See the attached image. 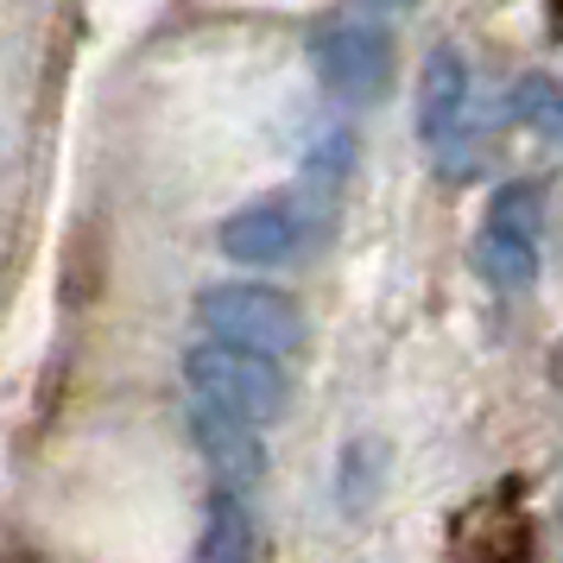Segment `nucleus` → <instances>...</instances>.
I'll return each instance as SVG.
<instances>
[{
	"label": "nucleus",
	"mask_w": 563,
	"mask_h": 563,
	"mask_svg": "<svg viewBox=\"0 0 563 563\" xmlns=\"http://www.w3.org/2000/svg\"><path fill=\"white\" fill-rule=\"evenodd\" d=\"M184 380L190 393L216 411H234L247 424H279L285 406H291V380H285L279 361L254 355V349H234V342H190L184 349Z\"/></svg>",
	"instance_id": "f257e3e1"
},
{
	"label": "nucleus",
	"mask_w": 563,
	"mask_h": 563,
	"mask_svg": "<svg viewBox=\"0 0 563 563\" xmlns=\"http://www.w3.org/2000/svg\"><path fill=\"white\" fill-rule=\"evenodd\" d=\"M197 323L216 342L254 349V355L279 361V367L310 342L305 310L291 305L285 291H273V285H209L203 298H197Z\"/></svg>",
	"instance_id": "f03ea898"
},
{
	"label": "nucleus",
	"mask_w": 563,
	"mask_h": 563,
	"mask_svg": "<svg viewBox=\"0 0 563 563\" xmlns=\"http://www.w3.org/2000/svg\"><path fill=\"white\" fill-rule=\"evenodd\" d=\"M418 133L431 146L443 178L475 172V77L456 45H431L424 77H418Z\"/></svg>",
	"instance_id": "7ed1b4c3"
},
{
	"label": "nucleus",
	"mask_w": 563,
	"mask_h": 563,
	"mask_svg": "<svg viewBox=\"0 0 563 563\" xmlns=\"http://www.w3.org/2000/svg\"><path fill=\"white\" fill-rule=\"evenodd\" d=\"M538 247H544V190L538 184H500L475 234V266L494 291H532Z\"/></svg>",
	"instance_id": "20e7f679"
},
{
	"label": "nucleus",
	"mask_w": 563,
	"mask_h": 563,
	"mask_svg": "<svg viewBox=\"0 0 563 563\" xmlns=\"http://www.w3.org/2000/svg\"><path fill=\"white\" fill-rule=\"evenodd\" d=\"M310 64H317V82L349 108L386 102V96H393V70H399L393 38H386L374 20H330V26H317Z\"/></svg>",
	"instance_id": "39448f33"
},
{
	"label": "nucleus",
	"mask_w": 563,
	"mask_h": 563,
	"mask_svg": "<svg viewBox=\"0 0 563 563\" xmlns=\"http://www.w3.org/2000/svg\"><path fill=\"white\" fill-rule=\"evenodd\" d=\"M310 222L285 197H260V203H241L216 229V247L234 260V266H285V260L305 254Z\"/></svg>",
	"instance_id": "423d86ee"
},
{
	"label": "nucleus",
	"mask_w": 563,
	"mask_h": 563,
	"mask_svg": "<svg viewBox=\"0 0 563 563\" xmlns=\"http://www.w3.org/2000/svg\"><path fill=\"white\" fill-rule=\"evenodd\" d=\"M190 437L203 450L209 475L222 482V494H254L260 475H266V443H260V424L234 418V411H216L203 399H190Z\"/></svg>",
	"instance_id": "0eeeda50"
},
{
	"label": "nucleus",
	"mask_w": 563,
	"mask_h": 563,
	"mask_svg": "<svg viewBox=\"0 0 563 563\" xmlns=\"http://www.w3.org/2000/svg\"><path fill=\"white\" fill-rule=\"evenodd\" d=\"M197 563H260V532H254V519H247V507H241V494H222L216 487Z\"/></svg>",
	"instance_id": "6e6552de"
},
{
	"label": "nucleus",
	"mask_w": 563,
	"mask_h": 563,
	"mask_svg": "<svg viewBox=\"0 0 563 563\" xmlns=\"http://www.w3.org/2000/svg\"><path fill=\"white\" fill-rule=\"evenodd\" d=\"M512 121L519 128H532L538 140H558L563 146V77H544V70H526V77L512 82Z\"/></svg>",
	"instance_id": "1a4fd4ad"
},
{
	"label": "nucleus",
	"mask_w": 563,
	"mask_h": 563,
	"mask_svg": "<svg viewBox=\"0 0 563 563\" xmlns=\"http://www.w3.org/2000/svg\"><path fill=\"white\" fill-rule=\"evenodd\" d=\"M551 380L563 386V342H558V349H551Z\"/></svg>",
	"instance_id": "9d476101"
},
{
	"label": "nucleus",
	"mask_w": 563,
	"mask_h": 563,
	"mask_svg": "<svg viewBox=\"0 0 563 563\" xmlns=\"http://www.w3.org/2000/svg\"><path fill=\"white\" fill-rule=\"evenodd\" d=\"M558 519H563V487H558Z\"/></svg>",
	"instance_id": "9b49d317"
}]
</instances>
